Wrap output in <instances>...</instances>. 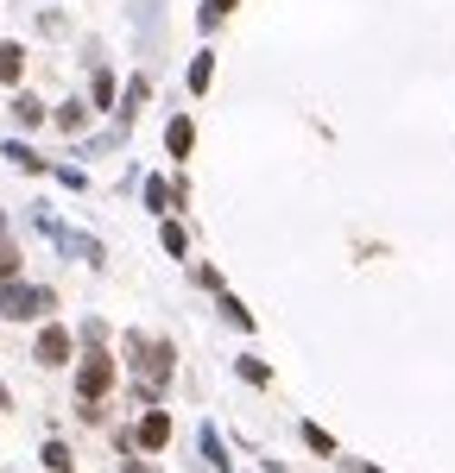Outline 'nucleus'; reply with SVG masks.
I'll return each mask as SVG.
<instances>
[{
  "label": "nucleus",
  "instance_id": "7ed1b4c3",
  "mask_svg": "<svg viewBox=\"0 0 455 473\" xmlns=\"http://www.w3.org/2000/svg\"><path fill=\"white\" fill-rule=\"evenodd\" d=\"M134 348H140V379H146V398H158V385H164V348H158V341H134Z\"/></svg>",
  "mask_w": 455,
  "mask_h": 473
},
{
  "label": "nucleus",
  "instance_id": "423d86ee",
  "mask_svg": "<svg viewBox=\"0 0 455 473\" xmlns=\"http://www.w3.org/2000/svg\"><path fill=\"white\" fill-rule=\"evenodd\" d=\"M19 70H25V51L19 44H0V83H13Z\"/></svg>",
  "mask_w": 455,
  "mask_h": 473
},
{
  "label": "nucleus",
  "instance_id": "20e7f679",
  "mask_svg": "<svg viewBox=\"0 0 455 473\" xmlns=\"http://www.w3.org/2000/svg\"><path fill=\"white\" fill-rule=\"evenodd\" d=\"M38 360H45V366H64V360H70V329H45V335H38Z\"/></svg>",
  "mask_w": 455,
  "mask_h": 473
},
{
  "label": "nucleus",
  "instance_id": "39448f33",
  "mask_svg": "<svg viewBox=\"0 0 455 473\" xmlns=\"http://www.w3.org/2000/svg\"><path fill=\"white\" fill-rule=\"evenodd\" d=\"M140 442H146V448H164V442H171V417H164V410H152L146 423H140Z\"/></svg>",
  "mask_w": 455,
  "mask_h": 473
},
{
  "label": "nucleus",
  "instance_id": "f03ea898",
  "mask_svg": "<svg viewBox=\"0 0 455 473\" xmlns=\"http://www.w3.org/2000/svg\"><path fill=\"white\" fill-rule=\"evenodd\" d=\"M76 385H83V398H102V391L114 385V360L89 354V360H83V372H76Z\"/></svg>",
  "mask_w": 455,
  "mask_h": 473
},
{
  "label": "nucleus",
  "instance_id": "f257e3e1",
  "mask_svg": "<svg viewBox=\"0 0 455 473\" xmlns=\"http://www.w3.org/2000/svg\"><path fill=\"white\" fill-rule=\"evenodd\" d=\"M0 310H6V316H45V310H51V291H19V284H6V291H0Z\"/></svg>",
  "mask_w": 455,
  "mask_h": 473
},
{
  "label": "nucleus",
  "instance_id": "0eeeda50",
  "mask_svg": "<svg viewBox=\"0 0 455 473\" xmlns=\"http://www.w3.org/2000/svg\"><path fill=\"white\" fill-rule=\"evenodd\" d=\"M19 271V252H13V240H6V228H0V278H13Z\"/></svg>",
  "mask_w": 455,
  "mask_h": 473
},
{
  "label": "nucleus",
  "instance_id": "1a4fd4ad",
  "mask_svg": "<svg viewBox=\"0 0 455 473\" xmlns=\"http://www.w3.org/2000/svg\"><path fill=\"white\" fill-rule=\"evenodd\" d=\"M228 6H234V0H209V6H203V25H215V19H222Z\"/></svg>",
  "mask_w": 455,
  "mask_h": 473
},
{
  "label": "nucleus",
  "instance_id": "6e6552de",
  "mask_svg": "<svg viewBox=\"0 0 455 473\" xmlns=\"http://www.w3.org/2000/svg\"><path fill=\"white\" fill-rule=\"evenodd\" d=\"M45 468L64 473V468H70V448H64V442H51V448H45Z\"/></svg>",
  "mask_w": 455,
  "mask_h": 473
}]
</instances>
